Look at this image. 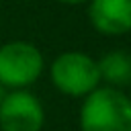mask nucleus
Segmentation results:
<instances>
[{
    "label": "nucleus",
    "instance_id": "f257e3e1",
    "mask_svg": "<svg viewBox=\"0 0 131 131\" xmlns=\"http://www.w3.org/2000/svg\"><path fill=\"white\" fill-rule=\"evenodd\" d=\"M82 131H131V98L115 88H94L80 111Z\"/></svg>",
    "mask_w": 131,
    "mask_h": 131
},
{
    "label": "nucleus",
    "instance_id": "f03ea898",
    "mask_svg": "<svg viewBox=\"0 0 131 131\" xmlns=\"http://www.w3.org/2000/svg\"><path fill=\"white\" fill-rule=\"evenodd\" d=\"M51 80L55 88L68 96H88L100 80L96 61L80 51H66L51 63Z\"/></svg>",
    "mask_w": 131,
    "mask_h": 131
},
{
    "label": "nucleus",
    "instance_id": "7ed1b4c3",
    "mask_svg": "<svg viewBox=\"0 0 131 131\" xmlns=\"http://www.w3.org/2000/svg\"><path fill=\"white\" fill-rule=\"evenodd\" d=\"M43 72L41 51L27 41H10L0 47V84L8 88H25Z\"/></svg>",
    "mask_w": 131,
    "mask_h": 131
},
{
    "label": "nucleus",
    "instance_id": "20e7f679",
    "mask_svg": "<svg viewBox=\"0 0 131 131\" xmlns=\"http://www.w3.org/2000/svg\"><path fill=\"white\" fill-rule=\"evenodd\" d=\"M45 121L43 106L37 96L25 90L4 94L0 102V129L2 131H41Z\"/></svg>",
    "mask_w": 131,
    "mask_h": 131
},
{
    "label": "nucleus",
    "instance_id": "39448f33",
    "mask_svg": "<svg viewBox=\"0 0 131 131\" xmlns=\"http://www.w3.org/2000/svg\"><path fill=\"white\" fill-rule=\"evenodd\" d=\"M90 23L104 35H125L131 31V0H92Z\"/></svg>",
    "mask_w": 131,
    "mask_h": 131
},
{
    "label": "nucleus",
    "instance_id": "423d86ee",
    "mask_svg": "<svg viewBox=\"0 0 131 131\" xmlns=\"http://www.w3.org/2000/svg\"><path fill=\"white\" fill-rule=\"evenodd\" d=\"M100 78H104L108 84L115 86H127L131 84V53L123 49H115L102 55L100 61H96Z\"/></svg>",
    "mask_w": 131,
    "mask_h": 131
},
{
    "label": "nucleus",
    "instance_id": "0eeeda50",
    "mask_svg": "<svg viewBox=\"0 0 131 131\" xmlns=\"http://www.w3.org/2000/svg\"><path fill=\"white\" fill-rule=\"evenodd\" d=\"M59 2H63V4H80L84 0H59Z\"/></svg>",
    "mask_w": 131,
    "mask_h": 131
},
{
    "label": "nucleus",
    "instance_id": "6e6552de",
    "mask_svg": "<svg viewBox=\"0 0 131 131\" xmlns=\"http://www.w3.org/2000/svg\"><path fill=\"white\" fill-rule=\"evenodd\" d=\"M2 98H4V86L0 84V102H2Z\"/></svg>",
    "mask_w": 131,
    "mask_h": 131
}]
</instances>
